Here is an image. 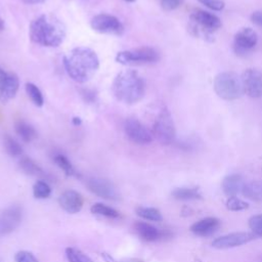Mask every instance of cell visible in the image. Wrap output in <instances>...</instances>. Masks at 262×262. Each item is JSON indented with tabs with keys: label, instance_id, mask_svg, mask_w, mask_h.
<instances>
[{
	"label": "cell",
	"instance_id": "cell-1",
	"mask_svg": "<svg viewBox=\"0 0 262 262\" xmlns=\"http://www.w3.org/2000/svg\"><path fill=\"white\" fill-rule=\"evenodd\" d=\"M67 74L78 83L89 81L99 68V58L94 50L80 46L74 48L62 58Z\"/></svg>",
	"mask_w": 262,
	"mask_h": 262
},
{
	"label": "cell",
	"instance_id": "cell-2",
	"mask_svg": "<svg viewBox=\"0 0 262 262\" xmlns=\"http://www.w3.org/2000/svg\"><path fill=\"white\" fill-rule=\"evenodd\" d=\"M29 36L34 43L41 46L57 47L63 42L66 31L59 19L42 14L31 23Z\"/></svg>",
	"mask_w": 262,
	"mask_h": 262
},
{
	"label": "cell",
	"instance_id": "cell-3",
	"mask_svg": "<svg viewBox=\"0 0 262 262\" xmlns=\"http://www.w3.org/2000/svg\"><path fill=\"white\" fill-rule=\"evenodd\" d=\"M112 90L119 101L126 104H133L143 98L145 82L138 72L125 70L116 76Z\"/></svg>",
	"mask_w": 262,
	"mask_h": 262
},
{
	"label": "cell",
	"instance_id": "cell-4",
	"mask_svg": "<svg viewBox=\"0 0 262 262\" xmlns=\"http://www.w3.org/2000/svg\"><path fill=\"white\" fill-rule=\"evenodd\" d=\"M213 86L216 94L225 100L237 99L244 93L242 79L233 72L218 74L214 79Z\"/></svg>",
	"mask_w": 262,
	"mask_h": 262
},
{
	"label": "cell",
	"instance_id": "cell-5",
	"mask_svg": "<svg viewBox=\"0 0 262 262\" xmlns=\"http://www.w3.org/2000/svg\"><path fill=\"white\" fill-rule=\"evenodd\" d=\"M152 135L162 144L167 145L174 141L176 136L175 124L167 107L162 108L158 114L152 127Z\"/></svg>",
	"mask_w": 262,
	"mask_h": 262
},
{
	"label": "cell",
	"instance_id": "cell-6",
	"mask_svg": "<svg viewBox=\"0 0 262 262\" xmlns=\"http://www.w3.org/2000/svg\"><path fill=\"white\" fill-rule=\"evenodd\" d=\"M160 59L159 52L148 46L120 51L116 55L117 62L121 64H142L152 63Z\"/></svg>",
	"mask_w": 262,
	"mask_h": 262
},
{
	"label": "cell",
	"instance_id": "cell-7",
	"mask_svg": "<svg viewBox=\"0 0 262 262\" xmlns=\"http://www.w3.org/2000/svg\"><path fill=\"white\" fill-rule=\"evenodd\" d=\"M124 131L127 138L136 144H148L152 141V132L135 118H129L124 123Z\"/></svg>",
	"mask_w": 262,
	"mask_h": 262
},
{
	"label": "cell",
	"instance_id": "cell-8",
	"mask_svg": "<svg viewBox=\"0 0 262 262\" xmlns=\"http://www.w3.org/2000/svg\"><path fill=\"white\" fill-rule=\"evenodd\" d=\"M91 28L101 34L121 36L124 33V26L118 17L107 13H99L92 17Z\"/></svg>",
	"mask_w": 262,
	"mask_h": 262
},
{
	"label": "cell",
	"instance_id": "cell-9",
	"mask_svg": "<svg viewBox=\"0 0 262 262\" xmlns=\"http://www.w3.org/2000/svg\"><path fill=\"white\" fill-rule=\"evenodd\" d=\"M23 210L18 205H12L0 213V236L14 231L21 222Z\"/></svg>",
	"mask_w": 262,
	"mask_h": 262
},
{
	"label": "cell",
	"instance_id": "cell-10",
	"mask_svg": "<svg viewBox=\"0 0 262 262\" xmlns=\"http://www.w3.org/2000/svg\"><path fill=\"white\" fill-rule=\"evenodd\" d=\"M258 43V35L251 28L241 29L233 38V50L236 54L245 55L252 51Z\"/></svg>",
	"mask_w": 262,
	"mask_h": 262
},
{
	"label": "cell",
	"instance_id": "cell-11",
	"mask_svg": "<svg viewBox=\"0 0 262 262\" xmlns=\"http://www.w3.org/2000/svg\"><path fill=\"white\" fill-rule=\"evenodd\" d=\"M244 93L252 98L262 97V72L257 69H247L242 77Z\"/></svg>",
	"mask_w": 262,
	"mask_h": 262
},
{
	"label": "cell",
	"instance_id": "cell-12",
	"mask_svg": "<svg viewBox=\"0 0 262 262\" xmlns=\"http://www.w3.org/2000/svg\"><path fill=\"white\" fill-rule=\"evenodd\" d=\"M255 237L256 235L253 232H245V231L231 232L215 238L211 245L215 249H220V250L231 249V248H235V247H239L242 245L248 244L253 239H255Z\"/></svg>",
	"mask_w": 262,
	"mask_h": 262
},
{
	"label": "cell",
	"instance_id": "cell-13",
	"mask_svg": "<svg viewBox=\"0 0 262 262\" xmlns=\"http://www.w3.org/2000/svg\"><path fill=\"white\" fill-rule=\"evenodd\" d=\"M86 185L92 193L102 199H105V200L119 199V193L116 187L107 179L99 178V177H91L86 180Z\"/></svg>",
	"mask_w": 262,
	"mask_h": 262
},
{
	"label": "cell",
	"instance_id": "cell-14",
	"mask_svg": "<svg viewBox=\"0 0 262 262\" xmlns=\"http://www.w3.org/2000/svg\"><path fill=\"white\" fill-rule=\"evenodd\" d=\"M59 206L70 214H76L81 211L84 205L83 195L73 189L64 190L58 198Z\"/></svg>",
	"mask_w": 262,
	"mask_h": 262
},
{
	"label": "cell",
	"instance_id": "cell-15",
	"mask_svg": "<svg viewBox=\"0 0 262 262\" xmlns=\"http://www.w3.org/2000/svg\"><path fill=\"white\" fill-rule=\"evenodd\" d=\"M190 18L207 31H215L221 27V20L217 15L203 9H194L190 14Z\"/></svg>",
	"mask_w": 262,
	"mask_h": 262
},
{
	"label": "cell",
	"instance_id": "cell-16",
	"mask_svg": "<svg viewBox=\"0 0 262 262\" xmlns=\"http://www.w3.org/2000/svg\"><path fill=\"white\" fill-rule=\"evenodd\" d=\"M221 222L215 217L203 218L190 226V231L198 236H209L215 233L220 227Z\"/></svg>",
	"mask_w": 262,
	"mask_h": 262
},
{
	"label": "cell",
	"instance_id": "cell-17",
	"mask_svg": "<svg viewBox=\"0 0 262 262\" xmlns=\"http://www.w3.org/2000/svg\"><path fill=\"white\" fill-rule=\"evenodd\" d=\"M134 229L136 233L145 242H157L165 236V233L161 231L156 226L144 222V221H137L134 224Z\"/></svg>",
	"mask_w": 262,
	"mask_h": 262
},
{
	"label": "cell",
	"instance_id": "cell-18",
	"mask_svg": "<svg viewBox=\"0 0 262 262\" xmlns=\"http://www.w3.org/2000/svg\"><path fill=\"white\" fill-rule=\"evenodd\" d=\"M19 88V80L16 74L14 73H8L5 83L0 91V101L2 103H5L12 99Z\"/></svg>",
	"mask_w": 262,
	"mask_h": 262
},
{
	"label": "cell",
	"instance_id": "cell-19",
	"mask_svg": "<svg viewBox=\"0 0 262 262\" xmlns=\"http://www.w3.org/2000/svg\"><path fill=\"white\" fill-rule=\"evenodd\" d=\"M244 181L241 175L230 174L222 180V189L228 196H235L238 192H242Z\"/></svg>",
	"mask_w": 262,
	"mask_h": 262
},
{
	"label": "cell",
	"instance_id": "cell-20",
	"mask_svg": "<svg viewBox=\"0 0 262 262\" xmlns=\"http://www.w3.org/2000/svg\"><path fill=\"white\" fill-rule=\"evenodd\" d=\"M242 193L249 200L262 203V180H255L245 183Z\"/></svg>",
	"mask_w": 262,
	"mask_h": 262
},
{
	"label": "cell",
	"instance_id": "cell-21",
	"mask_svg": "<svg viewBox=\"0 0 262 262\" xmlns=\"http://www.w3.org/2000/svg\"><path fill=\"white\" fill-rule=\"evenodd\" d=\"M14 130L25 142H31L37 137V132L34 127L23 120H17L14 123Z\"/></svg>",
	"mask_w": 262,
	"mask_h": 262
},
{
	"label": "cell",
	"instance_id": "cell-22",
	"mask_svg": "<svg viewBox=\"0 0 262 262\" xmlns=\"http://www.w3.org/2000/svg\"><path fill=\"white\" fill-rule=\"evenodd\" d=\"M172 196L176 200L190 201V200H201L202 194L195 187H179L172 191Z\"/></svg>",
	"mask_w": 262,
	"mask_h": 262
},
{
	"label": "cell",
	"instance_id": "cell-23",
	"mask_svg": "<svg viewBox=\"0 0 262 262\" xmlns=\"http://www.w3.org/2000/svg\"><path fill=\"white\" fill-rule=\"evenodd\" d=\"M19 167L20 169L28 175H34V176H40L43 175L44 172L41 169V167L36 164L32 159L29 157H21L19 159Z\"/></svg>",
	"mask_w": 262,
	"mask_h": 262
},
{
	"label": "cell",
	"instance_id": "cell-24",
	"mask_svg": "<svg viewBox=\"0 0 262 262\" xmlns=\"http://www.w3.org/2000/svg\"><path fill=\"white\" fill-rule=\"evenodd\" d=\"M53 161L64 172V174L67 176H76V177L80 176L79 173L75 170V168L72 165V163L70 162V160L64 155L56 154L53 158Z\"/></svg>",
	"mask_w": 262,
	"mask_h": 262
},
{
	"label": "cell",
	"instance_id": "cell-25",
	"mask_svg": "<svg viewBox=\"0 0 262 262\" xmlns=\"http://www.w3.org/2000/svg\"><path fill=\"white\" fill-rule=\"evenodd\" d=\"M26 88V92L28 94V96L30 97V99L32 100V102L37 105V106H42L44 104V97L43 94L41 92V90L33 83H26L25 85Z\"/></svg>",
	"mask_w": 262,
	"mask_h": 262
},
{
	"label": "cell",
	"instance_id": "cell-26",
	"mask_svg": "<svg viewBox=\"0 0 262 262\" xmlns=\"http://www.w3.org/2000/svg\"><path fill=\"white\" fill-rule=\"evenodd\" d=\"M90 210H91V213L95 215H100L107 218H118L120 216V213L116 209L101 203H96L92 205Z\"/></svg>",
	"mask_w": 262,
	"mask_h": 262
},
{
	"label": "cell",
	"instance_id": "cell-27",
	"mask_svg": "<svg viewBox=\"0 0 262 262\" xmlns=\"http://www.w3.org/2000/svg\"><path fill=\"white\" fill-rule=\"evenodd\" d=\"M136 214L139 217L150 221H161L163 219L161 212L158 209L150 207H137Z\"/></svg>",
	"mask_w": 262,
	"mask_h": 262
},
{
	"label": "cell",
	"instance_id": "cell-28",
	"mask_svg": "<svg viewBox=\"0 0 262 262\" xmlns=\"http://www.w3.org/2000/svg\"><path fill=\"white\" fill-rule=\"evenodd\" d=\"M3 142H4V148H5L6 152L8 155H10L11 157H18L23 154V147L11 136L5 135Z\"/></svg>",
	"mask_w": 262,
	"mask_h": 262
},
{
	"label": "cell",
	"instance_id": "cell-29",
	"mask_svg": "<svg viewBox=\"0 0 262 262\" xmlns=\"http://www.w3.org/2000/svg\"><path fill=\"white\" fill-rule=\"evenodd\" d=\"M66 255L69 262H93L89 256L77 248L69 247L66 249Z\"/></svg>",
	"mask_w": 262,
	"mask_h": 262
},
{
	"label": "cell",
	"instance_id": "cell-30",
	"mask_svg": "<svg viewBox=\"0 0 262 262\" xmlns=\"http://www.w3.org/2000/svg\"><path fill=\"white\" fill-rule=\"evenodd\" d=\"M33 194L36 199H47L51 194V188L47 182L43 180H38L33 186Z\"/></svg>",
	"mask_w": 262,
	"mask_h": 262
},
{
	"label": "cell",
	"instance_id": "cell-31",
	"mask_svg": "<svg viewBox=\"0 0 262 262\" xmlns=\"http://www.w3.org/2000/svg\"><path fill=\"white\" fill-rule=\"evenodd\" d=\"M225 206L229 211H243L249 208V204L243 201L242 199L237 198L236 195L228 196V199L226 200Z\"/></svg>",
	"mask_w": 262,
	"mask_h": 262
},
{
	"label": "cell",
	"instance_id": "cell-32",
	"mask_svg": "<svg viewBox=\"0 0 262 262\" xmlns=\"http://www.w3.org/2000/svg\"><path fill=\"white\" fill-rule=\"evenodd\" d=\"M249 227L256 236H262V214L252 216L249 219Z\"/></svg>",
	"mask_w": 262,
	"mask_h": 262
},
{
	"label": "cell",
	"instance_id": "cell-33",
	"mask_svg": "<svg viewBox=\"0 0 262 262\" xmlns=\"http://www.w3.org/2000/svg\"><path fill=\"white\" fill-rule=\"evenodd\" d=\"M14 262H39V261L31 252L18 251L14 255Z\"/></svg>",
	"mask_w": 262,
	"mask_h": 262
},
{
	"label": "cell",
	"instance_id": "cell-34",
	"mask_svg": "<svg viewBox=\"0 0 262 262\" xmlns=\"http://www.w3.org/2000/svg\"><path fill=\"white\" fill-rule=\"evenodd\" d=\"M198 1L204 4L206 7L215 11H220L225 6L224 0H198Z\"/></svg>",
	"mask_w": 262,
	"mask_h": 262
},
{
	"label": "cell",
	"instance_id": "cell-35",
	"mask_svg": "<svg viewBox=\"0 0 262 262\" xmlns=\"http://www.w3.org/2000/svg\"><path fill=\"white\" fill-rule=\"evenodd\" d=\"M161 1V5L165 10H174L176 8H178L183 0H160Z\"/></svg>",
	"mask_w": 262,
	"mask_h": 262
},
{
	"label": "cell",
	"instance_id": "cell-36",
	"mask_svg": "<svg viewBox=\"0 0 262 262\" xmlns=\"http://www.w3.org/2000/svg\"><path fill=\"white\" fill-rule=\"evenodd\" d=\"M252 23H254L256 26L262 28V10H256L254 11L250 16Z\"/></svg>",
	"mask_w": 262,
	"mask_h": 262
},
{
	"label": "cell",
	"instance_id": "cell-37",
	"mask_svg": "<svg viewBox=\"0 0 262 262\" xmlns=\"http://www.w3.org/2000/svg\"><path fill=\"white\" fill-rule=\"evenodd\" d=\"M82 96H83L84 100L87 101V102H89V103L94 102L95 99H96V94H95V92H93L92 90H88V89L82 91Z\"/></svg>",
	"mask_w": 262,
	"mask_h": 262
},
{
	"label": "cell",
	"instance_id": "cell-38",
	"mask_svg": "<svg viewBox=\"0 0 262 262\" xmlns=\"http://www.w3.org/2000/svg\"><path fill=\"white\" fill-rule=\"evenodd\" d=\"M103 257H104V259H105L106 262H117V261H115L110 255L103 254ZM120 262H144V261L141 260V259H138V258H129V259L122 260V261H120Z\"/></svg>",
	"mask_w": 262,
	"mask_h": 262
},
{
	"label": "cell",
	"instance_id": "cell-39",
	"mask_svg": "<svg viewBox=\"0 0 262 262\" xmlns=\"http://www.w3.org/2000/svg\"><path fill=\"white\" fill-rule=\"evenodd\" d=\"M6 77H7V73H5L4 70H2L0 68V91H1V89H2V87L4 85V83H5Z\"/></svg>",
	"mask_w": 262,
	"mask_h": 262
},
{
	"label": "cell",
	"instance_id": "cell-40",
	"mask_svg": "<svg viewBox=\"0 0 262 262\" xmlns=\"http://www.w3.org/2000/svg\"><path fill=\"white\" fill-rule=\"evenodd\" d=\"M21 1L27 4H39V3L45 2L46 0H21Z\"/></svg>",
	"mask_w": 262,
	"mask_h": 262
},
{
	"label": "cell",
	"instance_id": "cell-41",
	"mask_svg": "<svg viewBox=\"0 0 262 262\" xmlns=\"http://www.w3.org/2000/svg\"><path fill=\"white\" fill-rule=\"evenodd\" d=\"M72 123H73V125H75V126H79V125H81L82 121H81V119H80L79 117H74V118L72 119Z\"/></svg>",
	"mask_w": 262,
	"mask_h": 262
},
{
	"label": "cell",
	"instance_id": "cell-42",
	"mask_svg": "<svg viewBox=\"0 0 262 262\" xmlns=\"http://www.w3.org/2000/svg\"><path fill=\"white\" fill-rule=\"evenodd\" d=\"M4 29V20L2 19V17L0 16V31H2Z\"/></svg>",
	"mask_w": 262,
	"mask_h": 262
},
{
	"label": "cell",
	"instance_id": "cell-43",
	"mask_svg": "<svg viewBox=\"0 0 262 262\" xmlns=\"http://www.w3.org/2000/svg\"><path fill=\"white\" fill-rule=\"evenodd\" d=\"M194 262H202V261H201L199 258H195V259H194Z\"/></svg>",
	"mask_w": 262,
	"mask_h": 262
},
{
	"label": "cell",
	"instance_id": "cell-44",
	"mask_svg": "<svg viewBox=\"0 0 262 262\" xmlns=\"http://www.w3.org/2000/svg\"><path fill=\"white\" fill-rule=\"evenodd\" d=\"M124 1H126V2H134V1H136V0H124Z\"/></svg>",
	"mask_w": 262,
	"mask_h": 262
}]
</instances>
